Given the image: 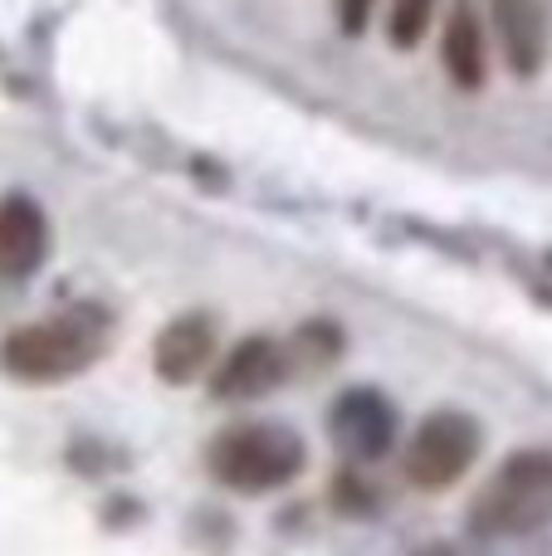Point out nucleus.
<instances>
[{
    "label": "nucleus",
    "mask_w": 552,
    "mask_h": 556,
    "mask_svg": "<svg viewBox=\"0 0 552 556\" xmlns=\"http://www.w3.org/2000/svg\"><path fill=\"white\" fill-rule=\"evenodd\" d=\"M293 352V362H309V366H328L333 356L342 352V332L333 323H309L299 332V342L289 346Z\"/></svg>",
    "instance_id": "12"
},
{
    "label": "nucleus",
    "mask_w": 552,
    "mask_h": 556,
    "mask_svg": "<svg viewBox=\"0 0 552 556\" xmlns=\"http://www.w3.org/2000/svg\"><path fill=\"white\" fill-rule=\"evenodd\" d=\"M328 434L352 459H381L397 444V410H391V401L381 391L357 386V391L338 395V405L328 415Z\"/></svg>",
    "instance_id": "6"
},
{
    "label": "nucleus",
    "mask_w": 552,
    "mask_h": 556,
    "mask_svg": "<svg viewBox=\"0 0 552 556\" xmlns=\"http://www.w3.org/2000/svg\"><path fill=\"white\" fill-rule=\"evenodd\" d=\"M211 356H215V323L201 313H186V317H176V323H166L152 346L156 376L172 386L196 381V376L211 366Z\"/></svg>",
    "instance_id": "8"
},
{
    "label": "nucleus",
    "mask_w": 552,
    "mask_h": 556,
    "mask_svg": "<svg viewBox=\"0 0 552 556\" xmlns=\"http://www.w3.org/2000/svg\"><path fill=\"white\" fill-rule=\"evenodd\" d=\"M303 440L289 425L274 420H250V425H230L225 434H215L211 444V473L215 483L235 493H269L284 489L303 473Z\"/></svg>",
    "instance_id": "3"
},
{
    "label": "nucleus",
    "mask_w": 552,
    "mask_h": 556,
    "mask_svg": "<svg viewBox=\"0 0 552 556\" xmlns=\"http://www.w3.org/2000/svg\"><path fill=\"white\" fill-rule=\"evenodd\" d=\"M293 371V352L289 342H274V337H244L240 346H230L221 366L211 376L215 401H260L274 386H284Z\"/></svg>",
    "instance_id": "5"
},
{
    "label": "nucleus",
    "mask_w": 552,
    "mask_h": 556,
    "mask_svg": "<svg viewBox=\"0 0 552 556\" xmlns=\"http://www.w3.org/2000/svg\"><path fill=\"white\" fill-rule=\"evenodd\" d=\"M108 337H113V323H108L103 307H93V303L64 307L54 317L15 327L0 342V371H10L15 381H35V386L68 381V376L88 371L108 352Z\"/></svg>",
    "instance_id": "1"
},
{
    "label": "nucleus",
    "mask_w": 552,
    "mask_h": 556,
    "mask_svg": "<svg viewBox=\"0 0 552 556\" xmlns=\"http://www.w3.org/2000/svg\"><path fill=\"white\" fill-rule=\"evenodd\" d=\"M49 254V220L29 195L0 201V278H29Z\"/></svg>",
    "instance_id": "7"
},
{
    "label": "nucleus",
    "mask_w": 552,
    "mask_h": 556,
    "mask_svg": "<svg viewBox=\"0 0 552 556\" xmlns=\"http://www.w3.org/2000/svg\"><path fill=\"white\" fill-rule=\"evenodd\" d=\"M440 59L455 88H479L485 84V29H479L475 0H455L446 20V39H440Z\"/></svg>",
    "instance_id": "10"
},
{
    "label": "nucleus",
    "mask_w": 552,
    "mask_h": 556,
    "mask_svg": "<svg viewBox=\"0 0 552 556\" xmlns=\"http://www.w3.org/2000/svg\"><path fill=\"white\" fill-rule=\"evenodd\" d=\"M430 20H436V0H391V15H387L391 45H401V49L421 45V35L430 29Z\"/></svg>",
    "instance_id": "11"
},
{
    "label": "nucleus",
    "mask_w": 552,
    "mask_h": 556,
    "mask_svg": "<svg viewBox=\"0 0 552 556\" xmlns=\"http://www.w3.org/2000/svg\"><path fill=\"white\" fill-rule=\"evenodd\" d=\"M494 29L509 68L534 78L548 59V5L543 0H494Z\"/></svg>",
    "instance_id": "9"
},
{
    "label": "nucleus",
    "mask_w": 552,
    "mask_h": 556,
    "mask_svg": "<svg viewBox=\"0 0 552 556\" xmlns=\"http://www.w3.org/2000/svg\"><path fill=\"white\" fill-rule=\"evenodd\" d=\"M338 5V25H342V35H362L367 29V20H372V5L377 0H333Z\"/></svg>",
    "instance_id": "13"
},
{
    "label": "nucleus",
    "mask_w": 552,
    "mask_h": 556,
    "mask_svg": "<svg viewBox=\"0 0 552 556\" xmlns=\"http://www.w3.org/2000/svg\"><path fill=\"white\" fill-rule=\"evenodd\" d=\"M552 522V450L509 454L469 503L479 538H528Z\"/></svg>",
    "instance_id": "2"
},
{
    "label": "nucleus",
    "mask_w": 552,
    "mask_h": 556,
    "mask_svg": "<svg viewBox=\"0 0 552 556\" xmlns=\"http://www.w3.org/2000/svg\"><path fill=\"white\" fill-rule=\"evenodd\" d=\"M479 454V425L460 410H436L421 420V430L406 444V483L421 493H440L465 479V469Z\"/></svg>",
    "instance_id": "4"
}]
</instances>
